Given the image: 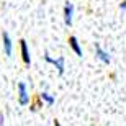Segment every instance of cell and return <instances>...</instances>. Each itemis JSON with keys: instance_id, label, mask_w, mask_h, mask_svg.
Returning <instances> with one entry per match:
<instances>
[{"instance_id": "cell-6", "label": "cell", "mask_w": 126, "mask_h": 126, "mask_svg": "<svg viewBox=\"0 0 126 126\" xmlns=\"http://www.w3.org/2000/svg\"><path fill=\"white\" fill-rule=\"evenodd\" d=\"M95 56L100 59V61L103 62V64H110L111 62V57H110V52L105 51L98 43H95Z\"/></svg>"}, {"instance_id": "cell-9", "label": "cell", "mask_w": 126, "mask_h": 126, "mask_svg": "<svg viewBox=\"0 0 126 126\" xmlns=\"http://www.w3.org/2000/svg\"><path fill=\"white\" fill-rule=\"evenodd\" d=\"M39 97H41V100L46 103L47 107H52V105H54V102H56V98L52 97L49 92H41V94H39Z\"/></svg>"}, {"instance_id": "cell-11", "label": "cell", "mask_w": 126, "mask_h": 126, "mask_svg": "<svg viewBox=\"0 0 126 126\" xmlns=\"http://www.w3.org/2000/svg\"><path fill=\"white\" fill-rule=\"evenodd\" d=\"M54 126H61V123H59V120H54Z\"/></svg>"}, {"instance_id": "cell-3", "label": "cell", "mask_w": 126, "mask_h": 126, "mask_svg": "<svg viewBox=\"0 0 126 126\" xmlns=\"http://www.w3.org/2000/svg\"><path fill=\"white\" fill-rule=\"evenodd\" d=\"M44 61H46L47 64H52V65H54V67L57 69V72H59V75L64 74V70H65V59H64L62 56L57 57V59H54V57H51V56L46 52V54H44Z\"/></svg>"}, {"instance_id": "cell-7", "label": "cell", "mask_w": 126, "mask_h": 126, "mask_svg": "<svg viewBox=\"0 0 126 126\" xmlns=\"http://www.w3.org/2000/svg\"><path fill=\"white\" fill-rule=\"evenodd\" d=\"M62 13H64V23H65V26H72V16H74V5L67 2V3L64 5V10H62Z\"/></svg>"}, {"instance_id": "cell-5", "label": "cell", "mask_w": 126, "mask_h": 126, "mask_svg": "<svg viewBox=\"0 0 126 126\" xmlns=\"http://www.w3.org/2000/svg\"><path fill=\"white\" fill-rule=\"evenodd\" d=\"M67 44H69V47L75 52V56H77V57H82V56H84V52H82V46L79 44V39H77L74 34L67 36Z\"/></svg>"}, {"instance_id": "cell-1", "label": "cell", "mask_w": 126, "mask_h": 126, "mask_svg": "<svg viewBox=\"0 0 126 126\" xmlns=\"http://www.w3.org/2000/svg\"><path fill=\"white\" fill-rule=\"evenodd\" d=\"M18 44H20L21 61H23V64L26 65V67H30V65H31V54H30V49H28V43H26L25 38H21V39L18 41Z\"/></svg>"}, {"instance_id": "cell-10", "label": "cell", "mask_w": 126, "mask_h": 126, "mask_svg": "<svg viewBox=\"0 0 126 126\" xmlns=\"http://www.w3.org/2000/svg\"><path fill=\"white\" fill-rule=\"evenodd\" d=\"M120 8H121V10H126V0H123L121 3H120Z\"/></svg>"}, {"instance_id": "cell-8", "label": "cell", "mask_w": 126, "mask_h": 126, "mask_svg": "<svg viewBox=\"0 0 126 126\" xmlns=\"http://www.w3.org/2000/svg\"><path fill=\"white\" fill-rule=\"evenodd\" d=\"M43 107V100L41 97H39V94H34V97H33V102H30V110L31 111H36L38 108Z\"/></svg>"}, {"instance_id": "cell-2", "label": "cell", "mask_w": 126, "mask_h": 126, "mask_svg": "<svg viewBox=\"0 0 126 126\" xmlns=\"http://www.w3.org/2000/svg\"><path fill=\"white\" fill-rule=\"evenodd\" d=\"M16 89H18V103L21 107H26L30 105V95H28V89H26V84L25 82H18L16 85Z\"/></svg>"}, {"instance_id": "cell-4", "label": "cell", "mask_w": 126, "mask_h": 126, "mask_svg": "<svg viewBox=\"0 0 126 126\" xmlns=\"http://www.w3.org/2000/svg\"><path fill=\"white\" fill-rule=\"evenodd\" d=\"M2 43H3V52H5V56L12 57V54H13V41H12V36H10L7 31L2 33Z\"/></svg>"}]
</instances>
